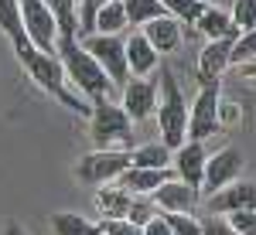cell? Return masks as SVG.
I'll return each mask as SVG.
<instances>
[{"label":"cell","instance_id":"1","mask_svg":"<svg viewBox=\"0 0 256 235\" xmlns=\"http://www.w3.org/2000/svg\"><path fill=\"white\" fill-rule=\"evenodd\" d=\"M158 133L160 143L174 154L181 143H188V102L181 96V85H178L174 72H160L158 75Z\"/></svg>","mask_w":256,"mask_h":235},{"label":"cell","instance_id":"2","mask_svg":"<svg viewBox=\"0 0 256 235\" xmlns=\"http://www.w3.org/2000/svg\"><path fill=\"white\" fill-rule=\"evenodd\" d=\"M58 61L65 68V78H72V85L79 89L82 96L92 99V106L113 92V82L106 78V72L96 65V58L76 38H58Z\"/></svg>","mask_w":256,"mask_h":235},{"label":"cell","instance_id":"3","mask_svg":"<svg viewBox=\"0 0 256 235\" xmlns=\"http://www.w3.org/2000/svg\"><path fill=\"white\" fill-rule=\"evenodd\" d=\"M18 61L28 68V75L34 78L48 96L58 99L62 106H68L72 113H82V116L92 113V106H82V99H76L68 89H65V68H62L58 55H44V51L34 48V44H28L24 51H18Z\"/></svg>","mask_w":256,"mask_h":235},{"label":"cell","instance_id":"4","mask_svg":"<svg viewBox=\"0 0 256 235\" xmlns=\"http://www.w3.org/2000/svg\"><path fill=\"white\" fill-rule=\"evenodd\" d=\"M134 123L123 113V106L102 99L92 106V123H89V137L96 143V150H123L134 143Z\"/></svg>","mask_w":256,"mask_h":235},{"label":"cell","instance_id":"5","mask_svg":"<svg viewBox=\"0 0 256 235\" xmlns=\"http://www.w3.org/2000/svg\"><path fill=\"white\" fill-rule=\"evenodd\" d=\"M82 48L96 58V65L106 72V78L113 82V89H123L130 82V68H126V48L123 41L113 34H86Z\"/></svg>","mask_w":256,"mask_h":235},{"label":"cell","instance_id":"6","mask_svg":"<svg viewBox=\"0 0 256 235\" xmlns=\"http://www.w3.org/2000/svg\"><path fill=\"white\" fill-rule=\"evenodd\" d=\"M18 3L31 44L44 55H58V24H55V14L48 10V3L44 0H18Z\"/></svg>","mask_w":256,"mask_h":235},{"label":"cell","instance_id":"7","mask_svg":"<svg viewBox=\"0 0 256 235\" xmlns=\"http://www.w3.org/2000/svg\"><path fill=\"white\" fill-rule=\"evenodd\" d=\"M130 171V154L123 150H92L76 164V177L86 184H110Z\"/></svg>","mask_w":256,"mask_h":235},{"label":"cell","instance_id":"8","mask_svg":"<svg viewBox=\"0 0 256 235\" xmlns=\"http://www.w3.org/2000/svg\"><path fill=\"white\" fill-rule=\"evenodd\" d=\"M218 85H202L195 106L188 109V140H208L218 133Z\"/></svg>","mask_w":256,"mask_h":235},{"label":"cell","instance_id":"9","mask_svg":"<svg viewBox=\"0 0 256 235\" xmlns=\"http://www.w3.org/2000/svg\"><path fill=\"white\" fill-rule=\"evenodd\" d=\"M239 171H242V157H239L236 147H222L218 154H212L205 160V177H202V195L212 198L216 191L229 188L232 181H239Z\"/></svg>","mask_w":256,"mask_h":235},{"label":"cell","instance_id":"10","mask_svg":"<svg viewBox=\"0 0 256 235\" xmlns=\"http://www.w3.org/2000/svg\"><path fill=\"white\" fill-rule=\"evenodd\" d=\"M198 201H202V191L192 188V184H184V181H178V177L164 181L158 191L150 195V205L158 212H164V215H192Z\"/></svg>","mask_w":256,"mask_h":235},{"label":"cell","instance_id":"11","mask_svg":"<svg viewBox=\"0 0 256 235\" xmlns=\"http://www.w3.org/2000/svg\"><path fill=\"white\" fill-rule=\"evenodd\" d=\"M123 113L130 123H144L158 113V78H130L123 85Z\"/></svg>","mask_w":256,"mask_h":235},{"label":"cell","instance_id":"12","mask_svg":"<svg viewBox=\"0 0 256 235\" xmlns=\"http://www.w3.org/2000/svg\"><path fill=\"white\" fill-rule=\"evenodd\" d=\"M232 68V38H222V41H208L202 51H198V82L202 85H218V78Z\"/></svg>","mask_w":256,"mask_h":235},{"label":"cell","instance_id":"13","mask_svg":"<svg viewBox=\"0 0 256 235\" xmlns=\"http://www.w3.org/2000/svg\"><path fill=\"white\" fill-rule=\"evenodd\" d=\"M205 208L212 215H232V212L256 208V184L253 181H232L229 188H222L212 198H205Z\"/></svg>","mask_w":256,"mask_h":235},{"label":"cell","instance_id":"14","mask_svg":"<svg viewBox=\"0 0 256 235\" xmlns=\"http://www.w3.org/2000/svg\"><path fill=\"white\" fill-rule=\"evenodd\" d=\"M205 160H208V154H205V147H202L198 140H188V143H181V147L174 150V157H171L178 181H184V184H192V188H198V191H202Z\"/></svg>","mask_w":256,"mask_h":235},{"label":"cell","instance_id":"15","mask_svg":"<svg viewBox=\"0 0 256 235\" xmlns=\"http://www.w3.org/2000/svg\"><path fill=\"white\" fill-rule=\"evenodd\" d=\"M123 48H126V68H130L134 78H144V75H150V72L158 68L160 55L150 48V41L144 38V31H134L130 38L123 41Z\"/></svg>","mask_w":256,"mask_h":235},{"label":"cell","instance_id":"16","mask_svg":"<svg viewBox=\"0 0 256 235\" xmlns=\"http://www.w3.org/2000/svg\"><path fill=\"white\" fill-rule=\"evenodd\" d=\"M144 38L150 41V48H154L158 55L160 51H178V48H181V20H174L171 14L150 20V24L144 27Z\"/></svg>","mask_w":256,"mask_h":235},{"label":"cell","instance_id":"17","mask_svg":"<svg viewBox=\"0 0 256 235\" xmlns=\"http://www.w3.org/2000/svg\"><path fill=\"white\" fill-rule=\"evenodd\" d=\"M195 27L205 34L208 41H222V38H236V24H232V14L226 7H205L202 17L195 20Z\"/></svg>","mask_w":256,"mask_h":235},{"label":"cell","instance_id":"18","mask_svg":"<svg viewBox=\"0 0 256 235\" xmlns=\"http://www.w3.org/2000/svg\"><path fill=\"white\" fill-rule=\"evenodd\" d=\"M164 181H171V171H144V167H130L126 174L120 177V188L126 191V195H154Z\"/></svg>","mask_w":256,"mask_h":235},{"label":"cell","instance_id":"19","mask_svg":"<svg viewBox=\"0 0 256 235\" xmlns=\"http://www.w3.org/2000/svg\"><path fill=\"white\" fill-rule=\"evenodd\" d=\"M0 31L14 41V51H24L31 38L24 31V17H20V3L18 0H0Z\"/></svg>","mask_w":256,"mask_h":235},{"label":"cell","instance_id":"20","mask_svg":"<svg viewBox=\"0 0 256 235\" xmlns=\"http://www.w3.org/2000/svg\"><path fill=\"white\" fill-rule=\"evenodd\" d=\"M92 205H96V212L102 215V222H106V218H126L134 198L126 195L123 188H99L96 198H92Z\"/></svg>","mask_w":256,"mask_h":235},{"label":"cell","instance_id":"21","mask_svg":"<svg viewBox=\"0 0 256 235\" xmlns=\"http://www.w3.org/2000/svg\"><path fill=\"white\" fill-rule=\"evenodd\" d=\"M171 150L164 143H144L137 150H130V167H144V171H168L171 167Z\"/></svg>","mask_w":256,"mask_h":235},{"label":"cell","instance_id":"22","mask_svg":"<svg viewBox=\"0 0 256 235\" xmlns=\"http://www.w3.org/2000/svg\"><path fill=\"white\" fill-rule=\"evenodd\" d=\"M123 27H130L126 24V10H123V0H110L106 7H99L96 20H92V34H113V38H120Z\"/></svg>","mask_w":256,"mask_h":235},{"label":"cell","instance_id":"23","mask_svg":"<svg viewBox=\"0 0 256 235\" xmlns=\"http://www.w3.org/2000/svg\"><path fill=\"white\" fill-rule=\"evenodd\" d=\"M44 3L55 14L58 38H76L79 34V0H44Z\"/></svg>","mask_w":256,"mask_h":235},{"label":"cell","instance_id":"24","mask_svg":"<svg viewBox=\"0 0 256 235\" xmlns=\"http://www.w3.org/2000/svg\"><path fill=\"white\" fill-rule=\"evenodd\" d=\"M123 10H126V24L130 27H147L150 20L168 17L160 0H123Z\"/></svg>","mask_w":256,"mask_h":235},{"label":"cell","instance_id":"25","mask_svg":"<svg viewBox=\"0 0 256 235\" xmlns=\"http://www.w3.org/2000/svg\"><path fill=\"white\" fill-rule=\"evenodd\" d=\"M52 232L55 235H99V225L76 212H55L52 215Z\"/></svg>","mask_w":256,"mask_h":235},{"label":"cell","instance_id":"26","mask_svg":"<svg viewBox=\"0 0 256 235\" xmlns=\"http://www.w3.org/2000/svg\"><path fill=\"white\" fill-rule=\"evenodd\" d=\"M160 3H164V10L174 20H184V24H195L202 17V10H205L198 0H160Z\"/></svg>","mask_w":256,"mask_h":235},{"label":"cell","instance_id":"27","mask_svg":"<svg viewBox=\"0 0 256 235\" xmlns=\"http://www.w3.org/2000/svg\"><path fill=\"white\" fill-rule=\"evenodd\" d=\"M232 24L236 31H256V0H232Z\"/></svg>","mask_w":256,"mask_h":235},{"label":"cell","instance_id":"28","mask_svg":"<svg viewBox=\"0 0 256 235\" xmlns=\"http://www.w3.org/2000/svg\"><path fill=\"white\" fill-rule=\"evenodd\" d=\"M256 61V31H242L232 38V65Z\"/></svg>","mask_w":256,"mask_h":235},{"label":"cell","instance_id":"29","mask_svg":"<svg viewBox=\"0 0 256 235\" xmlns=\"http://www.w3.org/2000/svg\"><path fill=\"white\" fill-rule=\"evenodd\" d=\"M110 0H79V34H92V20H96L99 7H106Z\"/></svg>","mask_w":256,"mask_h":235},{"label":"cell","instance_id":"30","mask_svg":"<svg viewBox=\"0 0 256 235\" xmlns=\"http://www.w3.org/2000/svg\"><path fill=\"white\" fill-rule=\"evenodd\" d=\"M164 218H168L171 235H205L202 232V222L195 215H164Z\"/></svg>","mask_w":256,"mask_h":235},{"label":"cell","instance_id":"31","mask_svg":"<svg viewBox=\"0 0 256 235\" xmlns=\"http://www.w3.org/2000/svg\"><path fill=\"white\" fill-rule=\"evenodd\" d=\"M99 235H144V229L126 218H106V222H99Z\"/></svg>","mask_w":256,"mask_h":235},{"label":"cell","instance_id":"32","mask_svg":"<svg viewBox=\"0 0 256 235\" xmlns=\"http://www.w3.org/2000/svg\"><path fill=\"white\" fill-rule=\"evenodd\" d=\"M226 222H229V225H232V232H239V235H256V208L232 212Z\"/></svg>","mask_w":256,"mask_h":235},{"label":"cell","instance_id":"33","mask_svg":"<svg viewBox=\"0 0 256 235\" xmlns=\"http://www.w3.org/2000/svg\"><path fill=\"white\" fill-rule=\"evenodd\" d=\"M150 218H154V205H147V201H134L130 212H126V222H134V225H140V229H144Z\"/></svg>","mask_w":256,"mask_h":235},{"label":"cell","instance_id":"34","mask_svg":"<svg viewBox=\"0 0 256 235\" xmlns=\"http://www.w3.org/2000/svg\"><path fill=\"white\" fill-rule=\"evenodd\" d=\"M202 232L205 235H239V232H232V225L222 222V218H205V222H202Z\"/></svg>","mask_w":256,"mask_h":235},{"label":"cell","instance_id":"35","mask_svg":"<svg viewBox=\"0 0 256 235\" xmlns=\"http://www.w3.org/2000/svg\"><path fill=\"white\" fill-rule=\"evenodd\" d=\"M144 235H171V229H168V218H164V215H154L147 225H144Z\"/></svg>","mask_w":256,"mask_h":235},{"label":"cell","instance_id":"36","mask_svg":"<svg viewBox=\"0 0 256 235\" xmlns=\"http://www.w3.org/2000/svg\"><path fill=\"white\" fill-rule=\"evenodd\" d=\"M202 7H226V3H232V0H198Z\"/></svg>","mask_w":256,"mask_h":235},{"label":"cell","instance_id":"37","mask_svg":"<svg viewBox=\"0 0 256 235\" xmlns=\"http://www.w3.org/2000/svg\"><path fill=\"white\" fill-rule=\"evenodd\" d=\"M4 235H24V232H20V225H7V229H4Z\"/></svg>","mask_w":256,"mask_h":235}]
</instances>
